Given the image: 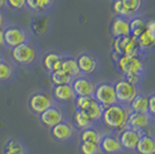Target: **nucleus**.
<instances>
[{
  "label": "nucleus",
  "mask_w": 155,
  "mask_h": 154,
  "mask_svg": "<svg viewBox=\"0 0 155 154\" xmlns=\"http://www.w3.org/2000/svg\"><path fill=\"white\" fill-rule=\"evenodd\" d=\"M42 53L32 39L11 49V60L21 69H31L39 62Z\"/></svg>",
  "instance_id": "1"
},
{
  "label": "nucleus",
  "mask_w": 155,
  "mask_h": 154,
  "mask_svg": "<svg viewBox=\"0 0 155 154\" xmlns=\"http://www.w3.org/2000/svg\"><path fill=\"white\" fill-rule=\"evenodd\" d=\"M7 25H8V23H7L6 15H5L4 12H0V29H4Z\"/></svg>",
  "instance_id": "38"
},
{
  "label": "nucleus",
  "mask_w": 155,
  "mask_h": 154,
  "mask_svg": "<svg viewBox=\"0 0 155 154\" xmlns=\"http://www.w3.org/2000/svg\"><path fill=\"white\" fill-rule=\"evenodd\" d=\"M153 154H155V153H153Z\"/></svg>",
  "instance_id": "43"
},
{
  "label": "nucleus",
  "mask_w": 155,
  "mask_h": 154,
  "mask_svg": "<svg viewBox=\"0 0 155 154\" xmlns=\"http://www.w3.org/2000/svg\"><path fill=\"white\" fill-rule=\"evenodd\" d=\"M114 87L116 92L117 102L122 103V104H129L138 95V89H137L136 85L126 81L125 79L117 81L114 85Z\"/></svg>",
  "instance_id": "8"
},
{
  "label": "nucleus",
  "mask_w": 155,
  "mask_h": 154,
  "mask_svg": "<svg viewBox=\"0 0 155 154\" xmlns=\"http://www.w3.org/2000/svg\"><path fill=\"white\" fill-rule=\"evenodd\" d=\"M103 110H104L103 107L98 102H96L95 99H93L91 102L87 105V108L84 110H82V111H84L87 114V116L91 118L93 122H96L98 119H101L102 114H103Z\"/></svg>",
  "instance_id": "28"
},
{
  "label": "nucleus",
  "mask_w": 155,
  "mask_h": 154,
  "mask_svg": "<svg viewBox=\"0 0 155 154\" xmlns=\"http://www.w3.org/2000/svg\"><path fill=\"white\" fill-rule=\"evenodd\" d=\"M54 104L56 101L53 100L52 95L44 90H35L28 97V109L36 116L41 115L43 111Z\"/></svg>",
  "instance_id": "5"
},
{
  "label": "nucleus",
  "mask_w": 155,
  "mask_h": 154,
  "mask_svg": "<svg viewBox=\"0 0 155 154\" xmlns=\"http://www.w3.org/2000/svg\"><path fill=\"white\" fill-rule=\"evenodd\" d=\"M145 30H146V22L142 19L134 18V19L130 20V32H131V36H134L137 38Z\"/></svg>",
  "instance_id": "31"
},
{
  "label": "nucleus",
  "mask_w": 155,
  "mask_h": 154,
  "mask_svg": "<svg viewBox=\"0 0 155 154\" xmlns=\"http://www.w3.org/2000/svg\"><path fill=\"white\" fill-rule=\"evenodd\" d=\"M111 32L115 38L130 36V21L125 18H116L111 25Z\"/></svg>",
  "instance_id": "21"
},
{
  "label": "nucleus",
  "mask_w": 155,
  "mask_h": 154,
  "mask_svg": "<svg viewBox=\"0 0 155 154\" xmlns=\"http://www.w3.org/2000/svg\"><path fill=\"white\" fill-rule=\"evenodd\" d=\"M101 139H102V133L98 130H96V129H93V128L84 129V130L81 131V133H80V140L81 141L94 142V144L100 145Z\"/></svg>",
  "instance_id": "29"
},
{
  "label": "nucleus",
  "mask_w": 155,
  "mask_h": 154,
  "mask_svg": "<svg viewBox=\"0 0 155 154\" xmlns=\"http://www.w3.org/2000/svg\"><path fill=\"white\" fill-rule=\"evenodd\" d=\"M148 114L150 117H155V94L148 96Z\"/></svg>",
  "instance_id": "37"
},
{
  "label": "nucleus",
  "mask_w": 155,
  "mask_h": 154,
  "mask_svg": "<svg viewBox=\"0 0 155 154\" xmlns=\"http://www.w3.org/2000/svg\"><path fill=\"white\" fill-rule=\"evenodd\" d=\"M50 79H51L53 86L57 85H70L73 81V78L70 77L67 73H65L64 71H56L50 73Z\"/></svg>",
  "instance_id": "30"
},
{
  "label": "nucleus",
  "mask_w": 155,
  "mask_h": 154,
  "mask_svg": "<svg viewBox=\"0 0 155 154\" xmlns=\"http://www.w3.org/2000/svg\"><path fill=\"white\" fill-rule=\"evenodd\" d=\"M146 29H148L150 32H155V21L154 20H150L148 22H146Z\"/></svg>",
  "instance_id": "39"
},
{
  "label": "nucleus",
  "mask_w": 155,
  "mask_h": 154,
  "mask_svg": "<svg viewBox=\"0 0 155 154\" xmlns=\"http://www.w3.org/2000/svg\"><path fill=\"white\" fill-rule=\"evenodd\" d=\"M130 111L122 104H112L110 107L104 108L102 114V122L110 130L122 131L127 126Z\"/></svg>",
  "instance_id": "2"
},
{
  "label": "nucleus",
  "mask_w": 155,
  "mask_h": 154,
  "mask_svg": "<svg viewBox=\"0 0 155 154\" xmlns=\"http://www.w3.org/2000/svg\"><path fill=\"white\" fill-rule=\"evenodd\" d=\"M7 9V4H6V0H0V12H6Z\"/></svg>",
  "instance_id": "41"
},
{
  "label": "nucleus",
  "mask_w": 155,
  "mask_h": 154,
  "mask_svg": "<svg viewBox=\"0 0 155 154\" xmlns=\"http://www.w3.org/2000/svg\"><path fill=\"white\" fill-rule=\"evenodd\" d=\"M30 32L26 28L19 25H7L4 28V41L8 49H13L15 46L30 41Z\"/></svg>",
  "instance_id": "4"
},
{
  "label": "nucleus",
  "mask_w": 155,
  "mask_h": 154,
  "mask_svg": "<svg viewBox=\"0 0 155 154\" xmlns=\"http://www.w3.org/2000/svg\"><path fill=\"white\" fill-rule=\"evenodd\" d=\"M4 59H5V57H4V56H2V55H1V53H0V62H2V60H4Z\"/></svg>",
  "instance_id": "42"
},
{
  "label": "nucleus",
  "mask_w": 155,
  "mask_h": 154,
  "mask_svg": "<svg viewBox=\"0 0 155 154\" xmlns=\"http://www.w3.org/2000/svg\"><path fill=\"white\" fill-rule=\"evenodd\" d=\"M37 117H38V121L41 123V125L46 129H49V130L53 128L54 125L59 124L60 122L65 121V116L63 110L60 109L59 107H57L56 104L50 107L49 109H46L45 111H43Z\"/></svg>",
  "instance_id": "10"
},
{
  "label": "nucleus",
  "mask_w": 155,
  "mask_h": 154,
  "mask_svg": "<svg viewBox=\"0 0 155 154\" xmlns=\"http://www.w3.org/2000/svg\"><path fill=\"white\" fill-rule=\"evenodd\" d=\"M7 8L11 11H22L26 8V0H6Z\"/></svg>",
  "instance_id": "34"
},
{
  "label": "nucleus",
  "mask_w": 155,
  "mask_h": 154,
  "mask_svg": "<svg viewBox=\"0 0 155 154\" xmlns=\"http://www.w3.org/2000/svg\"><path fill=\"white\" fill-rule=\"evenodd\" d=\"M18 75V67L12 60L6 58L0 62V85H11Z\"/></svg>",
  "instance_id": "14"
},
{
  "label": "nucleus",
  "mask_w": 155,
  "mask_h": 154,
  "mask_svg": "<svg viewBox=\"0 0 155 154\" xmlns=\"http://www.w3.org/2000/svg\"><path fill=\"white\" fill-rule=\"evenodd\" d=\"M50 29V20L46 15H34L30 21V32L35 36H44Z\"/></svg>",
  "instance_id": "19"
},
{
  "label": "nucleus",
  "mask_w": 155,
  "mask_h": 154,
  "mask_svg": "<svg viewBox=\"0 0 155 154\" xmlns=\"http://www.w3.org/2000/svg\"><path fill=\"white\" fill-rule=\"evenodd\" d=\"M79 152L80 154H100L101 148H100V145L94 144V142L81 141L79 145Z\"/></svg>",
  "instance_id": "32"
},
{
  "label": "nucleus",
  "mask_w": 155,
  "mask_h": 154,
  "mask_svg": "<svg viewBox=\"0 0 155 154\" xmlns=\"http://www.w3.org/2000/svg\"><path fill=\"white\" fill-rule=\"evenodd\" d=\"M112 9H114V12H115L118 16H120V18H126V16H129V14H127L126 9H125L122 0H115L114 4H112Z\"/></svg>",
  "instance_id": "35"
},
{
  "label": "nucleus",
  "mask_w": 155,
  "mask_h": 154,
  "mask_svg": "<svg viewBox=\"0 0 155 154\" xmlns=\"http://www.w3.org/2000/svg\"><path fill=\"white\" fill-rule=\"evenodd\" d=\"M6 45H5V41H4V29H0V50L1 49H5Z\"/></svg>",
  "instance_id": "40"
},
{
  "label": "nucleus",
  "mask_w": 155,
  "mask_h": 154,
  "mask_svg": "<svg viewBox=\"0 0 155 154\" xmlns=\"http://www.w3.org/2000/svg\"><path fill=\"white\" fill-rule=\"evenodd\" d=\"M94 97L93 96H77L75 97V107H77V109L79 110H84L87 108V105L91 102V100H93Z\"/></svg>",
  "instance_id": "36"
},
{
  "label": "nucleus",
  "mask_w": 155,
  "mask_h": 154,
  "mask_svg": "<svg viewBox=\"0 0 155 154\" xmlns=\"http://www.w3.org/2000/svg\"><path fill=\"white\" fill-rule=\"evenodd\" d=\"M50 136L57 142H67L75 136V128L72 123L63 121L50 129Z\"/></svg>",
  "instance_id": "9"
},
{
  "label": "nucleus",
  "mask_w": 155,
  "mask_h": 154,
  "mask_svg": "<svg viewBox=\"0 0 155 154\" xmlns=\"http://www.w3.org/2000/svg\"><path fill=\"white\" fill-rule=\"evenodd\" d=\"M137 41H138V44L140 46L141 51L149 50V49H152V48L155 46V32L146 29L141 35H139L137 37Z\"/></svg>",
  "instance_id": "25"
},
{
  "label": "nucleus",
  "mask_w": 155,
  "mask_h": 154,
  "mask_svg": "<svg viewBox=\"0 0 155 154\" xmlns=\"http://www.w3.org/2000/svg\"><path fill=\"white\" fill-rule=\"evenodd\" d=\"M77 63L79 66L80 73L84 74H91L94 71L96 70V59L89 53H81L77 58Z\"/></svg>",
  "instance_id": "20"
},
{
  "label": "nucleus",
  "mask_w": 155,
  "mask_h": 154,
  "mask_svg": "<svg viewBox=\"0 0 155 154\" xmlns=\"http://www.w3.org/2000/svg\"><path fill=\"white\" fill-rule=\"evenodd\" d=\"M72 88L75 96H93L95 92V85L89 79L84 77H77L72 81Z\"/></svg>",
  "instance_id": "13"
},
{
  "label": "nucleus",
  "mask_w": 155,
  "mask_h": 154,
  "mask_svg": "<svg viewBox=\"0 0 155 154\" xmlns=\"http://www.w3.org/2000/svg\"><path fill=\"white\" fill-rule=\"evenodd\" d=\"M63 57H64V55H60L58 52H54V51L46 52L45 55L42 57V66H43V69L50 74L52 72V69H53L54 64Z\"/></svg>",
  "instance_id": "27"
},
{
  "label": "nucleus",
  "mask_w": 155,
  "mask_h": 154,
  "mask_svg": "<svg viewBox=\"0 0 155 154\" xmlns=\"http://www.w3.org/2000/svg\"><path fill=\"white\" fill-rule=\"evenodd\" d=\"M73 123H74V128L79 129V130H84V129L91 128L93 125V121L87 116V114L82 111V110L77 109L74 115H73Z\"/></svg>",
  "instance_id": "24"
},
{
  "label": "nucleus",
  "mask_w": 155,
  "mask_h": 154,
  "mask_svg": "<svg viewBox=\"0 0 155 154\" xmlns=\"http://www.w3.org/2000/svg\"><path fill=\"white\" fill-rule=\"evenodd\" d=\"M93 97L103 108H107V107H110V105L117 103L115 87L111 84H100L97 87H95Z\"/></svg>",
  "instance_id": "7"
},
{
  "label": "nucleus",
  "mask_w": 155,
  "mask_h": 154,
  "mask_svg": "<svg viewBox=\"0 0 155 154\" xmlns=\"http://www.w3.org/2000/svg\"><path fill=\"white\" fill-rule=\"evenodd\" d=\"M61 71H64L65 73H67L73 79L80 75V70H79V66H78L77 59L72 57L64 56L63 63H61Z\"/></svg>",
  "instance_id": "26"
},
{
  "label": "nucleus",
  "mask_w": 155,
  "mask_h": 154,
  "mask_svg": "<svg viewBox=\"0 0 155 154\" xmlns=\"http://www.w3.org/2000/svg\"><path fill=\"white\" fill-rule=\"evenodd\" d=\"M56 0H26V9L34 15H46L54 6Z\"/></svg>",
  "instance_id": "16"
},
{
  "label": "nucleus",
  "mask_w": 155,
  "mask_h": 154,
  "mask_svg": "<svg viewBox=\"0 0 155 154\" xmlns=\"http://www.w3.org/2000/svg\"><path fill=\"white\" fill-rule=\"evenodd\" d=\"M114 52L117 56H129V57H139L140 46L134 36L116 37L114 41Z\"/></svg>",
  "instance_id": "6"
},
{
  "label": "nucleus",
  "mask_w": 155,
  "mask_h": 154,
  "mask_svg": "<svg viewBox=\"0 0 155 154\" xmlns=\"http://www.w3.org/2000/svg\"><path fill=\"white\" fill-rule=\"evenodd\" d=\"M2 154H30L27 144L18 137H9L2 146Z\"/></svg>",
  "instance_id": "15"
},
{
  "label": "nucleus",
  "mask_w": 155,
  "mask_h": 154,
  "mask_svg": "<svg viewBox=\"0 0 155 154\" xmlns=\"http://www.w3.org/2000/svg\"><path fill=\"white\" fill-rule=\"evenodd\" d=\"M143 135L141 132H138L136 130L131 128H126L120 131V133L118 136V139L122 144L123 149L126 151H136L137 144L140 139V137Z\"/></svg>",
  "instance_id": "11"
},
{
  "label": "nucleus",
  "mask_w": 155,
  "mask_h": 154,
  "mask_svg": "<svg viewBox=\"0 0 155 154\" xmlns=\"http://www.w3.org/2000/svg\"><path fill=\"white\" fill-rule=\"evenodd\" d=\"M117 67L125 77V80L131 84L137 85L143 73V64L139 57L119 56L116 60Z\"/></svg>",
  "instance_id": "3"
},
{
  "label": "nucleus",
  "mask_w": 155,
  "mask_h": 154,
  "mask_svg": "<svg viewBox=\"0 0 155 154\" xmlns=\"http://www.w3.org/2000/svg\"><path fill=\"white\" fill-rule=\"evenodd\" d=\"M136 151L138 154H153L155 153V138L150 135H143L137 144Z\"/></svg>",
  "instance_id": "22"
},
{
  "label": "nucleus",
  "mask_w": 155,
  "mask_h": 154,
  "mask_svg": "<svg viewBox=\"0 0 155 154\" xmlns=\"http://www.w3.org/2000/svg\"><path fill=\"white\" fill-rule=\"evenodd\" d=\"M152 124V117L149 114H138V112H130L127 128L136 130L138 132L145 133Z\"/></svg>",
  "instance_id": "12"
},
{
  "label": "nucleus",
  "mask_w": 155,
  "mask_h": 154,
  "mask_svg": "<svg viewBox=\"0 0 155 154\" xmlns=\"http://www.w3.org/2000/svg\"><path fill=\"white\" fill-rule=\"evenodd\" d=\"M52 97L57 102H71L75 100V94L72 85H57L52 87Z\"/></svg>",
  "instance_id": "17"
},
{
  "label": "nucleus",
  "mask_w": 155,
  "mask_h": 154,
  "mask_svg": "<svg viewBox=\"0 0 155 154\" xmlns=\"http://www.w3.org/2000/svg\"><path fill=\"white\" fill-rule=\"evenodd\" d=\"M100 148H101V152L105 154H116L123 151L122 144L118 137L114 135L102 136V139L100 141Z\"/></svg>",
  "instance_id": "18"
},
{
  "label": "nucleus",
  "mask_w": 155,
  "mask_h": 154,
  "mask_svg": "<svg viewBox=\"0 0 155 154\" xmlns=\"http://www.w3.org/2000/svg\"><path fill=\"white\" fill-rule=\"evenodd\" d=\"M129 104H130V112L148 114V96L137 95Z\"/></svg>",
  "instance_id": "23"
},
{
  "label": "nucleus",
  "mask_w": 155,
  "mask_h": 154,
  "mask_svg": "<svg viewBox=\"0 0 155 154\" xmlns=\"http://www.w3.org/2000/svg\"><path fill=\"white\" fill-rule=\"evenodd\" d=\"M122 2L129 14V16L137 13L139 11V8L141 7V0H122Z\"/></svg>",
  "instance_id": "33"
}]
</instances>
